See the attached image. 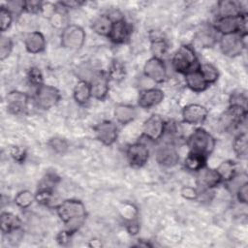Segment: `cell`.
<instances>
[{
  "label": "cell",
  "instance_id": "2e32d148",
  "mask_svg": "<svg viewBox=\"0 0 248 248\" xmlns=\"http://www.w3.org/2000/svg\"><path fill=\"white\" fill-rule=\"evenodd\" d=\"M155 157L157 163L165 168L174 167L179 161V155L171 144H163L158 147Z\"/></svg>",
  "mask_w": 248,
  "mask_h": 248
},
{
  "label": "cell",
  "instance_id": "7dc6e473",
  "mask_svg": "<svg viewBox=\"0 0 248 248\" xmlns=\"http://www.w3.org/2000/svg\"><path fill=\"white\" fill-rule=\"evenodd\" d=\"M71 233L69 232H67L66 230L65 231H61L57 236H56V239H57V242L61 245H65L68 241H69V238L71 237Z\"/></svg>",
  "mask_w": 248,
  "mask_h": 248
},
{
  "label": "cell",
  "instance_id": "4316f807",
  "mask_svg": "<svg viewBox=\"0 0 248 248\" xmlns=\"http://www.w3.org/2000/svg\"><path fill=\"white\" fill-rule=\"evenodd\" d=\"M206 157L207 156H204L199 153L189 152L184 161L185 168L191 171H198L203 167H205Z\"/></svg>",
  "mask_w": 248,
  "mask_h": 248
},
{
  "label": "cell",
  "instance_id": "9c48e42d",
  "mask_svg": "<svg viewBox=\"0 0 248 248\" xmlns=\"http://www.w3.org/2000/svg\"><path fill=\"white\" fill-rule=\"evenodd\" d=\"M95 138L105 145L113 144L118 137L117 126L109 120H105L94 127Z\"/></svg>",
  "mask_w": 248,
  "mask_h": 248
},
{
  "label": "cell",
  "instance_id": "f546056e",
  "mask_svg": "<svg viewBox=\"0 0 248 248\" xmlns=\"http://www.w3.org/2000/svg\"><path fill=\"white\" fill-rule=\"evenodd\" d=\"M216 170L219 173L222 181L228 182L236 175L237 167L236 164L232 161H224L218 166Z\"/></svg>",
  "mask_w": 248,
  "mask_h": 248
},
{
  "label": "cell",
  "instance_id": "f6af8a7d",
  "mask_svg": "<svg viewBox=\"0 0 248 248\" xmlns=\"http://www.w3.org/2000/svg\"><path fill=\"white\" fill-rule=\"evenodd\" d=\"M7 8L12 14H20L24 11V1H11L8 2Z\"/></svg>",
  "mask_w": 248,
  "mask_h": 248
},
{
  "label": "cell",
  "instance_id": "277c9868",
  "mask_svg": "<svg viewBox=\"0 0 248 248\" xmlns=\"http://www.w3.org/2000/svg\"><path fill=\"white\" fill-rule=\"evenodd\" d=\"M247 108L241 106L230 105V107L220 115L219 127L224 132L234 131L246 119Z\"/></svg>",
  "mask_w": 248,
  "mask_h": 248
},
{
  "label": "cell",
  "instance_id": "83f0119b",
  "mask_svg": "<svg viewBox=\"0 0 248 248\" xmlns=\"http://www.w3.org/2000/svg\"><path fill=\"white\" fill-rule=\"evenodd\" d=\"M247 134L246 132L240 133L237 136H235L233 142H232V148L235 153V155L240 159H246L247 153H248V145H247Z\"/></svg>",
  "mask_w": 248,
  "mask_h": 248
},
{
  "label": "cell",
  "instance_id": "ba28073f",
  "mask_svg": "<svg viewBox=\"0 0 248 248\" xmlns=\"http://www.w3.org/2000/svg\"><path fill=\"white\" fill-rule=\"evenodd\" d=\"M61 95L59 90L51 85L42 84L37 88L35 100L39 108L43 109H49L54 107L60 100Z\"/></svg>",
  "mask_w": 248,
  "mask_h": 248
},
{
  "label": "cell",
  "instance_id": "60d3db41",
  "mask_svg": "<svg viewBox=\"0 0 248 248\" xmlns=\"http://www.w3.org/2000/svg\"><path fill=\"white\" fill-rule=\"evenodd\" d=\"M43 3L40 1H24V11L30 14H36L42 12Z\"/></svg>",
  "mask_w": 248,
  "mask_h": 248
},
{
  "label": "cell",
  "instance_id": "ac0fdd59",
  "mask_svg": "<svg viewBox=\"0 0 248 248\" xmlns=\"http://www.w3.org/2000/svg\"><path fill=\"white\" fill-rule=\"evenodd\" d=\"M130 34H131L130 25L123 18H120L113 21L108 38L113 44L120 45L128 41Z\"/></svg>",
  "mask_w": 248,
  "mask_h": 248
},
{
  "label": "cell",
  "instance_id": "d590c367",
  "mask_svg": "<svg viewBox=\"0 0 248 248\" xmlns=\"http://www.w3.org/2000/svg\"><path fill=\"white\" fill-rule=\"evenodd\" d=\"M53 198V192L51 188L47 187H40L38 192L35 194V201L38 203L46 205L48 204Z\"/></svg>",
  "mask_w": 248,
  "mask_h": 248
},
{
  "label": "cell",
  "instance_id": "603a6c76",
  "mask_svg": "<svg viewBox=\"0 0 248 248\" xmlns=\"http://www.w3.org/2000/svg\"><path fill=\"white\" fill-rule=\"evenodd\" d=\"M137 116V110L135 107L131 105L120 104L114 108V117L116 121L122 125L128 124L133 121Z\"/></svg>",
  "mask_w": 248,
  "mask_h": 248
},
{
  "label": "cell",
  "instance_id": "c3c4849f",
  "mask_svg": "<svg viewBox=\"0 0 248 248\" xmlns=\"http://www.w3.org/2000/svg\"><path fill=\"white\" fill-rule=\"evenodd\" d=\"M58 4L60 6H62L64 9H67V8H78L79 6L84 4V2H81V1H62V2H59Z\"/></svg>",
  "mask_w": 248,
  "mask_h": 248
},
{
  "label": "cell",
  "instance_id": "cb8c5ba5",
  "mask_svg": "<svg viewBox=\"0 0 248 248\" xmlns=\"http://www.w3.org/2000/svg\"><path fill=\"white\" fill-rule=\"evenodd\" d=\"M0 225L2 232L4 234H9L16 230L20 229L21 221L16 215L11 212H2L0 217Z\"/></svg>",
  "mask_w": 248,
  "mask_h": 248
},
{
  "label": "cell",
  "instance_id": "3957f363",
  "mask_svg": "<svg viewBox=\"0 0 248 248\" xmlns=\"http://www.w3.org/2000/svg\"><path fill=\"white\" fill-rule=\"evenodd\" d=\"M214 30L222 35L240 33L247 34V16L246 13L235 16L218 17L213 25Z\"/></svg>",
  "mask_w": 248,
  "mask_h": 248
},
{
  "label": "cell",
  "instance_id": "f35d334b",
  "mask_svg": "<svg viewBox=\"0 0 248 248\" xmlns=\"http://www.w3.org/2000/svg\"><path fill=\"white\" fill-rule=\"evenodd\" d=\"M27 77H28V80L29 82L34 85V86H41L43 83V75H42V72L39 68L37 67H31L28 71V74H27Z\"/></svg>",
  "mask_w": 248,
  "mask_h": 248
},
{
  "label": "cell",
  "instance_id": "d6a6232c",
  "mask_svg": "<svg viewBox=\"0 0 248 248\" xmlns=\"http://www.w3.org/2000/svg\"><path fill=\"white\" fill-rule=\"evenodd\" d=\"M34 201H35V195L28 190L20 191L15 197V203L20 208L29 207Z\"/></svg>",
  "mask_w": 248,
  "mask_h": 248
},
{
  "label": "cell",
  "instance_id": "8d00e7d4",
  "mask_svg": "<svg viewBox=\"0 0 248 248\" xmlns=\"http://www.w3.org/2000/svg\"><path fill=\"white\" fill-rule=\"evenodd\" d=\"M49 147L57 154H64L68 150V142L65 139L55 137L49 140Z\"/></svg>",
  "mask_w": 248,
  "mask_h": 248
},
{
  "label": "cell",
  "instance_id": "ee69618b",
  "mask_svg": "<svg viewBox=\"0 0 248 248\" xmlns=\"http://www.w3.org/2000/svg\"><path fill=\"white\" fill-rule=\"evenodd\" d=\"M11 155L16 162L22 163L26 157V151L18 146H14L11 148Z\"/></svg>",
  "mask_w": 248,
  "mask_h": 248
},
{
  "label": "cell",
  "instance_id": "7402d4cb",
  "mask_svg": "<svg viewBox=\"0 0 248 248\" xmlns=\"http://www.w3.org/2000/svg\"><path fill=\"white\" fill-rule=\"evenodd\" d=\"M217 10L219 17L235 16L245 14L242 12L241 3L235 0H223L218 2Z\"/></svg>",
  "mask_w": 248,
  "mask_h": 248
},
{
  "label": "cell",
  "instance_id": "52a82bcc",
  "mask_svg": "<svg viewBox=\"0 0 248 248\" xmlns=\"http://www.w3.org/2000/svg\"><path fill=\"white\" fill-rule=\"evenodd\" d=\"M86 34L83 28L77 24L67 25L61 33V46L68 49H79L85 42Z\"/></svg>",
  "mask_w": 248,
  "mask_h": 248
},
{
  "label": "cell",
  "instance_id": "9a60e30c",
  "mask_svg": "<svg viewBox=\"0 0 248 248\" xmlns=\"http://www.w3.org/2000/svg\"><path fill=\"white\" fill-rule=\"evenodd\" d=\"M109 78L108 75L104 72H96L93 78L89 82L91 89V96L97 100H104L109 90L108 86Z\"/></svg>",
  "mask_w": 248,
  "mask_h": 248
},
{
  "label": "cell",
  "instance_id": "4dcf8cb0",
  "mask_svg": "<svg viewBox=\"0 0 248 248\" xmlns=\"http://www.w3.org/2000/svg\"><path fill=\"white\" fill-rule=\"evenodd\" d=\"M215 30L213 27H205L202 28L197 36V39L199 43L203 47H210L216 43V37H215Z\"/></svg>",
  "mask_w": 248,
  "mask_h": 248
},
{
  "label": "cell",
  "instance_id": "f1b7e54d",
  "mask_svg": "<svg viewBox=\"0 0 248 248\" xmlns=\"http://www.w3.org/2000/svg\"><path fill=\"white\" fill-rule=\"evenodd\" d=\"M108 77L109 79L113 81H121L126 77V67L125 65L117 59H114L111 61L109 67H108Z\"/></svg>",
  "mask_w": 248,
  "mask_h": 248
},
{
  "label": "cell",
  "instance_id": "4fadbf2b",
  "mask_svg": "<svg viewBox=\"0 0 248 248\" xmlns=\"http://www.w3.org/2000/svg\"><path fill=\"white\" fill-rule=\"evenodd\" d=\"M126 155L128 162L132 167L140 168L147 163L149 158V150L144 143L136 142L128 147Z\"/></svg>",
  "mask_w": 248,
  "mask_h": 248
},
{
  "label": "cell",
  "instance_id": "7bdbcfd3",
  "mask_svg": "<svg viewBox=\"0 0 248 248\" xmlns=\"http://www.w3.org/2000/svg\"><path fill=\"white\" fill-rule=\"evenodd\" d=\"M246 101H247V98H246L245 94H243V93H234L231 97L230 105L241 106V107L246 108Z\"/></svg>",
  "mask_w": 248,
  "mask_h": 248
},
{
  "label": "cell",
  "instance_id": "b9f144b4",
  "mask_svg": "<svg viewBox=\"0 0 248 248\" xmlns=\"http://www.w3.org/2000/svg\"><path fill=\"white\" fill-rule=\"evenodd\" d=\"M248 183H243L237 190H236V198L239 202L246 204L248 201Z\"/></svg>",
  "mask_w": 248,
  "mask_h": 248
},
{
  "label": "cell",
  "instance_id": "ab89813d",
  "mask_svg": "<svg viewBox=\"0 0 248 248\" xmlns=\"http://www.w3.org/2000/svg\"><path fill=\"white\" fill-rule=\"evenodd\" d=\"M13 42L10 38L2 36L0 40V59L5 60L12 52Z\"/></svg>",
  "mask_w": 248,
  "mask_h": 248
},
{
  "label": "cell",
  "instance_id": "d6986e66",
  "mask_svg": "<svg viewBox=\"0 0 248 248\" xmlns=\"http://www.w3.org/2000/svg\"><path fill=\"white\" fill-rule=\"evenodd\" d=\"M163 99L164 93L162 90L158 88H150L140 92L138 99V104L142 108H150L160 104Z\"/></svg>",
  "mask_w": 248,
  "mask_h": 248
},
{
  "label": "cell",
  "instance_id": "e575fe53",
  "mask_svg": "<svg viewBox=\"0 0 248 248\" xmlns=\"http://www.w3.org/2000/svg\"><path fill=\"white\" fill-rule=\"evenodd\" d=\"M150 49H151V53L153 54L152 57L162 59V57L165 55L168 49V44L164 39H154L151 42Z\"/></svg>",
  "mask_w": 248,
  "mask_h": 248
},
{
  "label": "cell",
  "instance_id": "8fae6325",
  "mask_svg": "<svg viewBox=\"0 0 248 248\" xmlns=\"http://www.w3.org/2000/svg\"><path fill=\"white\" fill-rule=\"evenodd\" d=\"M144 75L157 83L163 82L167 78V68L162 59L151 57L143 66Z\"/></svg>",
  "mask_w": 248,
  "mask_h": 248
},
{
  "label": "cell",
  "instance_id": "30bf717a",
  "mask_svg": "<svg viewBox=\"0 0 248 248\" xmlns=\"http://www.w3.org/2000/svg\"><path fill=\"white\" fill-rule=\"evenodd\" d=\"M166 130L164 119L158 114H152L148 117L142 126V135L150 140H157L162 138Z\"/></svg>",
  "mask_w": 248,
  "mask_h": 248
},
{
  "label": "cell",
  "instance_id": "d4e9b609",
  "mask_svg": "<svg viewBox=\"0 0 248 248\" xmlns=\"http://www.w3.org/2000/svg\"><path fill=\"white\" fill-rule=\"evenodd\" d=\"M112 23H113V20L110 18L109 16L101 15L93 20L91 24V28L96 34L108 37L110 32Z\"/></svg>",
  "mask_w": 248,
  "mask_h": 248
},
{
  "label": "cell",
  "instance_id": "74e56055",
  "mask_svg": "<svg viewBox=\"0 0 248 248\" xmlns=\"http://www.w3.org/2000/svg\"><path fill=\"white\" fill-rule=\"evenodd\" d=\"M0 26H1V31L5 32L6 30L9 29V27L12 24L13 21V14L9 11L7 7L1 6L0 7Z\"/></svg>",
  "mask_w": 248,
  "mask_h": 248
},
{
  "label": "cell",
  "instance_id": "44dd1931",
  "mask_svg": "<svg viewBox=\"0 0 248 248\" xmlns=\"http://www.w3.org/2000/svg\"><path fill=\"white\" fill-rule=\"evenodd\" d=\"M24 46L28 52L33 54L40 53L46 48V39L41 32L34 31L26 35Z\"/></svg>",
  "mask_w": 248,
  "mask_h": 248
},
{
  "label": "cell",
  "instance_id": "7c38bea8",
  "mask_svg": "<svg viewBox=\"0 0 248 248\" xmlns=\"http://www.w3.org/2000/svg\"><path fill=\"white\" fill-rule=\"evenodd\" d=\"M207 109L199 104H190L182 108L183 121L190 125L202 124L207 117Z\"/></svg>",
  "mask_w": 248,
  "mask_h": 248
},
{
  "label": "cell",
  "instance_id": "484cf974",
  "mask_svg": "<svg viewBox=\"0 0 248 248\" xmlns=\"http://www.w3.org/2000/svg\"><path fill=\"white\" fill-rule=\"evenodd\" d=\"M73 96H74L75 101L78 104H79V105L86 104L89 101V99L92 97L89 82H86L83 80H78L74 88Z\"/></svg>",
  "mask_w": 248,
  "mask_h": 248
},
{
  "label": "cell",
  "instance_id": "7a4b0ae2",
  "mask_svg": "<svg viewBox=\"0 0 248 248\" xmlns=\"http://www.w3.org/2000/svg\"><path fill=\"white\" fill-rule=\"evenodd\" d=\"M187 146L190 152L207 156L215 147V139L203 128H198L189 136Z\"/></svg>",
  "mask_w": 248,
  "mask_h": 248
},
{
  "label": "cell",
  "instance_id": "5bb4252c",
  "mask_svg": "<svg viewBox=\"0 0 248 248\" xmlns=\"http://www.w3.org/2000/svg\"><path fill=\"white\" fill-rule=\"evenodd\" d=\"M6 105L7 109L10 113L13 114H19L22 113L28 105V96L26 93L13 90L9 92L6 96Z\"/></svg>",
  "mask_w": 248,
  "mask_h": 248
},
{
  "label": "cell",
  "instance_id": "6da1fadb",
  "mask_svg": "<svg viewBox=\"0 0 248 248\" xmlns=\"http://www.w3.org/2000/svg\"><path fill=\"white\" fill-rule=\"evenodd\" d=\"M60 220L65 224L66 231L71 234L76 232L84 223L86 209L82 202L78 200H65L56 206Z\"/></svg>",
  "mask_w": 248,
  "mask_h": 248
},
{
  "label": "cell",
  "instance_id": "836d02e7",
  "mask_svg": "<svg viewBox=\"0 0 248 248\" xmlns=\"http://www.w3.org/2000/svg\"><path fill=\"white\" fill-rule=\"evenodd\" d=\"M76 74L78 77L79 80L90 82L94 75L96 74V71H94V69L88 62H83L78 66L76 70Z\"/></svg>",
  "mask_w": 248,
  "mask_h": 248
},
{
  "label": "cell",
  "instance_id": "8992f818",
  "mask_svg": "<svg viewBox=\"0 0 248 248\" xmlns=\"http://www.w3.org/2000/svg\"><path fill=\"white\" fill-rule=\"evenodd\" d=\"M246 35L232 33L222 35L220 38V48L224 55L228 57H236L240 55L246 47Z\"/></svg>",
  "mask_w": 248,
  "mask_h": 248
},
{
  "label": "cell",
  "instance_id": "5b68a950",
  "mask_svg": "<svg viewBox=\"0 0 248 248\" xmlns=\"http://www.w3.org/2000/svg\"><path fill=\"white\" fill-rule=\"evenodd\" d=\"M197 56L195 50L192 46L188 45L181 46L176 52L173 54L171 63L173 69L180 74H186L189 71L195 69L197 64Z\"/></svg>",
  "mask_w": 248,
  "mask_h": 248
},
{
  "label": "cell",
  "instance_id": "bcb514c9",
  "mask_svg": "<svg viewBox=\"0 0 248 248\" xmlns=\"http://www.w3.org/2000/svg\"><path fill=\"white\" fill-rule=\"evenodd\" d=\"M181 195H182L183 198H185L187 200H196L198 198V196H199V193L193 187L186 186V187L182 188Z\"/></svg>",
  "mask_w": 248,
  "mask_h": 248
},
{
  "label": "cell",
  "instance_id": "1f68e13d",
  "mask_svg": "<svg viewBox=\"0 0 248 248\" xmlns=\"http://www.w3.org/2000/svg\"><path fill=\"white\" fill-rule=\"evenodd\" d=\"M201 73L208 84L214 83L219 78V72L215 66L210 63H203L199 66Z\"/></svg>",
  "mask_w": 248,
  "mask_h": 248
},
{
  "label": "cell",
  "instance_id": "ffe728a7",
  "mask_svg": "<svg viewBox=\"0 0 248 248\" xmlns=\"http://www.w3.org/2000/svg\"><path fill=\"white\" fill-rule=\"evenodd\" d=\"M185 81L188 88L197 93L206 90L209 86V84L204 79L202 74L201 73L199 67L185 74Z\"/></svg>",
  "mask_w": 248,
  "mask_h": 248
},
{
  "label": "cell",
  "instance_id": "e0dca14e",
  "mask_svg": "<svg viewBox=\"0 0 248 248\" xmlns=\"http://www.w3.org/2000/svg\"><path fill=\"white\" fill-rule=\"evenodd\" d=\"M222 182V179L216 170L203 167L197 173V184L203 190H209Z\"/></svg>",
  "mask_w": 248,
  "mask_h": 248
}]
</instances>
